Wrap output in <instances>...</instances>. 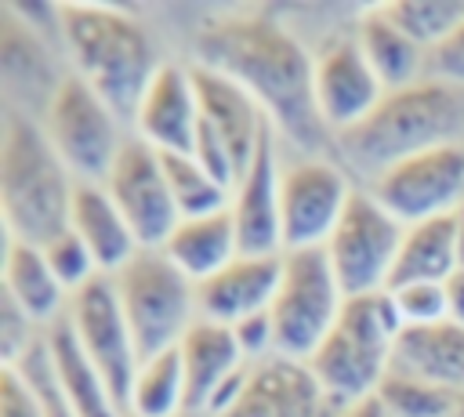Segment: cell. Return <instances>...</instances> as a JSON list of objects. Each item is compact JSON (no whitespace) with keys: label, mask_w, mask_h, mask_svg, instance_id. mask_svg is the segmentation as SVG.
<instances>
[{"label":"cell","mask_w":464,"mask_h":417,"mask_svg":"<svg viewBox=\"0 0 464 417\" xmlns=\"http://www.w3.org/2000/svg\"><path fill=\"white\" fill-rule=\"evenodd\" d=\"M0 65H4V83L14 91H33L44 98V109L51 94L58 91L62 80H54L47 47L40 36L29 29V22L18 18L14 4H4V25H0Z\"/></svg>","instance_id":"83f0119b"},{"label":"cell","mask_w":464,"mask_h":417,"mask_svg":"<svg viewBox=\"0 0 464 417\" xmlns=\"http://www.w3.org/2000/svg\"><path fill=\"white\" fill-rule=\"evenodd\" d=\"M453 236H457V261L464 268V207L453 214Z\"/></svg>","instance_id":"60d3db41"},{"label":"cell","mask_w":464,"mask_h":417,"mask_svg":"<svg viewBox=\"0 0 464 417\" xmlns=\"http://www.w3.org/2000/svg\"><path fill=\"white\" fill-rule=\"evenodd\" d=\"M112 286L141 363L167 348H178L188 326L199 319L196 283L181 268H174L163 250H138L112 276Z\"/></svg>","instance_id":"8992f818"},{"label":"cell","mask_w":464,"mask_h":417,"mask_svg":"<svg viewBox=\"0 0 464 417\" xmlns=\"http://www.w3.org/2000/svg\"><path fill=\"white\" fill-rule=\"evenodd\" d=\"M120 123L123 120L112 112V105L76 73L62 76L58 91L44 109V134L51 138L54 152L62 156V163L76 181H94V185L109 178L127 141L120 134Z\"/></svg>","instance_id":"ba28073f"},{"label":"cell","mask_w":464,"mask_h":417,"mask_svg":"<svg viewBox=\"0 0 464 417\" xmlns=\"http://www.w3.org/2000/svg\"><path fill=\"white\" fill-rule=\"evenodd\" d=\"M352 185L344 170L323 156H304L290 163L279 178V228H283V254L312 250L330 239Z\"/></svg>","instance_id":"7c38bea8"},{"label":"cell","mask_w":464,"mask_h":417,"mask_svg":"<svg viewBox=\"0 0 464 417\" xmlns=\"http://www.w3.org/2000/svg\"><path fill=\"white\" fill-rule=\"evenodd\" d=\"M40 250H44V261L51 265V272L58 276V283H62L69 294H76L80 286H87L91 279L102 276V268H98V261L91 257L87 243H83L72 228L58 232V236H54L51 243H44Z\"/></svg>","instance_id":"d6a6232c"},{"label":"cell","mask_w":464,"mask_h":417,"mask_svg":"<svg viewBox=\"0 0 464 417\" xmlns=\"http://www.w3.org/2000/svg\"><path fill=\"white\" fill-rule=\"evenodd\" d=\"M4 294L33 319L51 326L54 319H62L69 312V290L58 283V276L51 272V265L44 261L40 247L7 239V254H4Z\"/></svg>","instance_id":"d4e9b609"},{"label":"cell","mask_w":464,"mask_h":417,"mask_svg":"<svg viewBox=\"0 0 464 417\" xmlns=\"http://www.w3.org/2000/svg\"><path fill=\"white\" fill-rule=\"evenodd\" d=\"M181 363H185V388H188V413H207L214 395L246 370V359L236 344L232 326L196 319L181 337Z\"/></svg>","instance_id":"ffe728a7"},{"label":"cell","mask_w":464,"mask_h":417,"mask_svg":"<svg viewBox=\"0 0 464 417\" xmlns=\"http://www.w3.org/2000/svg\"><path fill=\"white\" fill-rule=\"evenodd\" d=\"M392 370L464 395V326L453 319L406 326L392 348Z\"/></svg>","instance_id":"44dd1931"},{"label":"cell","mask_w":464,"mask_h":417,"mask_svg":"<svg viewBox=\"0 0 464 417\" xmlns=\"http://www.w3.org/2000/svg\"><path fill=\"white\" fill-rule=\"evenodd\" d=\"M428 65H431V80H442V83H453V87H464V25L428 54Z\"/></svg>","instance_id":"74e56055"},{"label":"cell","mask_w":464,"mask_h":417,"mask_svg":"<svg viewBox=\"0 0 464 417\" xmlns=\"http://www.w3.org/2000/svg\"><path fill=\"white\" fill-rule=\"evenodd\" d=\"M344 410L323 392L308 363L272 355L250 366L243 395L221 417H341Z\"/></svg>","instance_id":"9a60e30c"},{"label":"cell","mask_w":464,"mask_h":417,"mask_svg":"<svg viewBox=\"0 0 464 417\" xmlns=\"http://www.w3.org/2000/svg\"><path fill=\"white\" fill-rule=\"evenodd\" d=\"M196 62L236 80L268 116L276 134L304 152L330 145L315 102V58L272 15L214 18L196 33Z\"/></svg>","instance_id":"6da1fadb"},{"label":"cell","mask_w":464,"mask_h":417,"mask_svg":"<svg viewBox=\"0 0 464 417\" xmlns=\"http://www.w3.org/2000/svg\"><path fill=\"white\" fill-rule=\"evenodd\" d=\"M192 73V87H196V102H199V120H207L225 145L232 149L236 163H239V178L246 170V163L254 160V149L268 127L265 109L225 73L210 69V65H188Z\"/></svg>","instance_id":"d6986e66"},{"label":"cell","mask_w":464,"mask_h":417,"mask_svg":"<svg viewBox=\"0 0 464 417\" xmlns=\"http://www.w3.org/2000/svg\"><path fill=\"white\" fill-rule=\"evenodd\" d=\"M33 319L4 294V312H0V352H4V366H14L22 359V352L40 337L33 334Z\"/></svg>","instance_id":"e575fe53"},{"label":"cell","mask_w":464,"mask_h":417,"mask_svg":"<svg viewBox=\"0 0 464 417\" xmlns=\"http://www.w3.org/2000/svg\"><path fill=\"white\" fill-rule=\"evenodd\" d=\"M464 134V87L442 80H420L402 91H388L381 105L355 123L352 131L337 134L341 152L352 167L370 174H384L388 167L420 156L439 145H453Z\"/></svg>","instance_id":"7a4b0ae2"},{"label":"cell","mask_w":464,"mask_h":417,"mask_svg":"<svg viewBox=\"0 0 464 417\" xmlns=\"http://www.w3.org/2000/svg\"><path fill=\"white\" fill-rule=\"evenodd\" d=\"M341 417H392V413L381 406V399H377V395H370V399H362V402L348 406Z\"/></svg>","instance_id":"ab89813d"},{"label":"cell","mask_w":464,"mask_h":417,"mask_svg":"<svg viewBox=\"0 0 464 417\" xmlns=\"http://www.w3.org/2000/svg\"><path fill=\"white\" fill-rule=\"evenodd\" d=\"M76 341L83 344L87 359L98 366V373L105 377V384L112 388L116 402L127 413V395L134 384V373L141 366L138 344L130 337V326L123 319L112 276H98L87 286H80L69 297V312H65Z\"/></svg>","instance_id":"8fae6325"},{"label":"cell","mask_w":464,"mask_h":417,"mask_svg":"<svg viewBox=\"0 0 464 417\" xmlns=\"http://www.w3.org/2000/svg\"><path fill=\"white\" fill-rule=\"evenodd\" d=\"M69 228L87 243V250L98 261L102 276H116L141 250L134 232H130V225H127V218L112 203V196L105 192V185H94V181H76Z\"/></svg>","instance_id":"7402d4cb"},{"label":"cell","mask_w":464,"mask_h":417,"mask_svg":"<svg viewBox=\"0 0 464 417\" xmlns=\"http://www.w3.org/2000/svg\"><path fill=\"white\" fill-rule=\"evenodd\" d=\"M395 312L406 326H435L442 319H450V305H446V286L442 283H402V286H388Z\"/></svg>","instance_id":"836d02e7"},{"label":"cell","mask_w":464,"mask_h":417,"mask_svg":"<svg viewBox=\"0 0 464 417\" xmlns=\"http://www.w3.org/2000/svg\"><path fill=\"white\" fill-rule=\"evenodd\" d=\"M0 417H47L44 406L36 402L33 388L14 366L0 370Z\"/></svg>","instance_id":"8d00e7d4"},{"label":"cell","mask_w":464,"mask_h":417,"mask_svg":"<svg viewBox=\"0 0 464 417\" xmlns=\"http://www.w3.org/2000/svg\"><path fill=\"white\" fill-rule=\"evenodd\" d=\"M341 308H344V290L323 247L283 254V279L268 308L276 326V355L308 363L312 352L337 326Z\"/></svg>","instance_id":"52a82bcc"},{"label":"cell","mask_w":464,"mask_h":417,"mask_svg":"<svg viewBox=\"0 0 464 417\" xmlns=\"http://www.w3.org/2000/svg\"><path fill=\"white\" fill-rule=\"evenodd\" d=\"M373 199L402 225L450 218L464 207V141L410 156L370 181Z\"/></svg>","instance_id":"30bf717a"},{"label":"cell","mask_w":464,"mask_h":417,"mask_svg":"<svg viewBox=\"0 0 464 417\" xmlns=\"http://www.w3.org/2000/svg\"><path fill=\"white\" fill-rule=\"evenodd\" d=\"M127 413L130 417H185L188 413L181 348H167L138 366L130 395H127Z\"/></svg>","instance_id":"f1b7e54d"},{"label":"cell","mask_w":464,"mask_h":417,"mask_svg":"<svg viewBox=\"0 0 464 417\" xmlns=\"http://www.w3.org/2000/svg\"><path fill=\"white\" fill-rule=\"evenodd\" d=\"M102 185L112 196V203L120 207V214L127 218L141 250H160L170 239L181 214L174 207V196H170V185L163 174V160L152 145H145L141 138H127Z\"/></svg>","instance_id":"4fadbf2b"},{"label":"cell","mask_w":464,"mask_h":417,"mask_svg":"<svg viewBox=\"0 0 464 417\" xmlns=\"http://www.w3.org/2000/svg\"><path fill=\"white\" fill-rule=\"evenodd\" d=\"M279 160H276V127L268 123L254 160L246 163L239 185L232 189V218L239 236V254H283L279 228Z\"/></svg>","instance_id":"2e32d148"},{"label":"cell","mask_w":464,"mask_h":417,"mask_svg":"<svg viewBox=\"0 0 464 417\" xmlns=\"http://www.w3.org/2000/svg\"><path fill=\"white\" fill-rule=\"evenodd\" d=\"M58 25L76 76L94 87L123 123H134V112L163 65L156 62L145 25L123 11L87 4H65Z\"/></svg>","instance_id":"277c9868"},{"label":"cell","mask_w":464,"mask_h":417,"mask_svg":"<svg viewBox=\"0 0 464 417\" xmlns=\"http://www.w3.org/2000/svg\"><path fill=\"white\" fill-rule=\"evenodd\" d=\"M44 337H47V352H51V363H54V373H58V384H62V395L72 417H123V406L116 402L98 366L87 359L69 319L62 315L51 326H44Z\"/></svg>","instance_id":"603a6c76"},{"label":"cell","mask_w":464,"mask_h":417,"mask_svg":"<svg viewBox=\"0 0 464 417\" xmlns=\"http://www.w3.org/2000/svg\"><path fill=\"white\" fill-rule=\"evenodd\" d=\"M76 178L54 152L51 138L25 112L7 109L0 138V210L7 236L29 247L51 243L69 228Z\"/></svg>","instance_id":"3957f363"},{"label":"cell","mask_w":464,"mask_h":417,"mask_svg":"<svg viewBox=\"0 0 464 417\" xmlns=\"http://www.w3.org/2000/svg\"><path fill=\"white\" fill-rule=\"evenodd\" d=\"M283 279V254H239L218 276L196 286L199 319L236 326L246 315L268 312Z\"/></svg>","instance_id":"e0dca14e"},{"label":"cell","mask_w":464,"mask_h":417,"mask_svg":"<svg viewBox=\"0 0 464 417\" xmlns=\"http://www.w3.org/2000/svg\"><path fill=\"white\" fill-rule=\"evenodd\" d=\"M160 160L181 218H207L232 207V192L221 181H214L192 152H160Z\"/></svg>","instance_id":"f546056e"},{"label":"cell","mask_w":464,"mask_h":417,"mask_svg":"<svg viewBox=\"0 0 464 417\" xmlns=\"http://www.w3.org/2000/svg\"><path fill=\"white\" fill-rule=\"evenodd\" d=\"M196 127H199V102H196L192 73L188 65L163 62L134 112V138H141L156 152H192Z\"/></svg>","instance_id":"ac0fdd59"},{"label":"cell","mask_w":464,"mask_h":417,"mask_svg":"<svg viewBox=\"0 0 464 417\" xmlns=\"http://www.w3.org/2000/svg\"><path fill=\"white\" fill-rule=\"evenodd\" d=\"M381 7L428 54L464 25V0H392Z\"/></svg>","instance_id":"4dcf8cb0"},{"label":"cell","mask_w":464,"mask_h":417,"mask_svg":"<svg viewBox=\"0 0 464 417\" xmlns=\"http://www.w3.org/2000/svg\"><path fill=\"white\" fill-rule=\"evenodd\" d=\"M402 334V319L388 290L344 297L337 326L312 352L308 370L323 392L341 406H355L377 395L384 373L392 370V348Z\"/></svg>","instance_id":"5b68a950"},{"label":"cell","mask_w":464,"mask_h":417,"mask_svg":"<svg viewBox=\"0 0 464 417\" xmlns=\"http://www.w3.org/2000/svg\"><path fill=\"white\" fill-rule=\"evenodd\" d=\"M457 417H464V395H460V402H457Z\"/></svg>","instance_id":"b9f144b4"},{"label":"cell","mask_w":464,"mask_h":417,"mask_svg":"<svg viewBox=\"0 0 464 417\" xmlns=\"http://www.w3.org/2000/svg\"><path fill=\"white\" fill-rule=\"evenodd\" d=\"M402 236L406 225L395 214H388L370 189H352L337 228L323 243L344 297L388 290Z\"/></svg>","instance_id":"9c48e42d"},{"label":"cell","mask_w":464,"mask_h":417,"mask_svg":"<svg viewBox=\"0 0 464 417\" xmlns=\"http://www.w3.org/2000/svg\"><path fill=\"white\" fill-rule=\"evenodd\" d=\"M446 305H450V319L464 326V268H457L446 283Z\"/></svg>","instance_id":"f35d334b"},{"label":"cell","mask_w":464,"mask_h":417,"mask_svg":"<svg viewBox=\"0 0 464 417\" xmlns=\"http://www.w3.org/2000/svg\"><path fill=\"white\" fill-rule=\"evenodd\" d=\"M174 268H181L196 286L210 276H218L225 265L239 257V236H236V218L232 207L207 214V218H181L170 239L160 247Z\"/></svg>","instance_id":"cb8c5ba5"},{"label":"cell","mask_w":464,"mask_h":417,"mask_svg":"<svg viewBox=\"0 0 464 417\" xmlns=\"http://www.w3.org/2000/svg\"><path fill=\"white\" fill-rule=\"evenodd\" d=\"M384 83L366 62L355 36H337L315 58V102L330 134H344L362 123L384 98Z\"/></svg>","instance_id":"5bb4252c"},{"label":"cell","mask_w":464,"mask_h":417,"mask_svg":"<svg viewBox=\"0 0 464 417\" xmlns=\"http://www.w3.org/2000/svg\"><path fill=\"white\" fill-rule=\"evenodd\" d=\"M377 399L392 417H457V402H460V395L399 370L384 373Z\"/></svg>","instance_id":"1f68e13d"},{"label":"cell","mask_w":464,"mask_h":417,"mask_svg":"<svg viewBox=\"0 0 464 417\" xmlns=\"http://www.w3.org/2000/svg\"><path fill=\"white\" fill-rule=\"evenodd\" d=\"M460 268L457 261V236H453V214L450 218H431V221H417L406 225L395 268H392V283L388 286H402V283H446L453 272Z\"/></svg>","instance_id":"4316f807"},{"label":"cell","mask_w":464,"mask_h":417,"mask_svg":"<svg viewBox=\"0 0 464 417\" xmlns=\"http://www.w3.org/2000/svg\"><path fill=\"white\" fill-rule=\"evenodd\" d=\"M236 334V344L243 352L246 363H265L276 355V326H272V315L268 312H257V315H246L232 326Z\"/></svg>","instance_id":"d590c367"},{"label":"cell","mask_w":464,"mask_h":417,"mask_svg":"<svg viewBox=\"0 0 464 417\" xmlns=\"http://www.w3.org/2000/svg\"><path fill=\"white\" fill-rule=\"evenodd\" d=\"M355 40H359L366 62L373 65L377 80L384 83V91H402V87L420 83V69H424L428 51L417 47V44L384 15V7L362 11V18H359V25H355Z\"/></svg>","instance_id":"484cf974"}]
</instances>
